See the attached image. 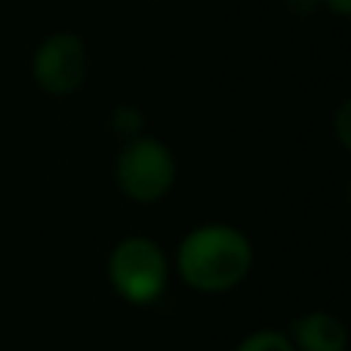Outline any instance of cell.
Wrapping results in <instances>:
<instances>
[{
	"label": "cell",
	"instance_id": "obj_4",
	"mask_svg": "<svg viewBox=\"0 0 351 351\" xmlns=\"http://www.w3.org/2000/svg\"><path fill=\"white\" fill-rule=\"evenodd\" d=\"M37 86L49 96H71L86 80V47L77 34L59 31L37 47L31 62Z\"/></svg>",
	"mask_w": 351,
	"mask_h": 351
},
{
	"label": "cell",
	"instance_id": "obj_1",
	"mask_svg": "<svg viewBox=\"0 0 351 351\" xmlns=\"http://www.w3.org/2000/svg\"><path fill=\"white\" fill-rule=\"evenodd\" d=\"M176 265L188 287L225 293L243 284L253 268V243L231 225H200L182 241Z\"/></svg>",
	"mask_w": 351,
	"mask_h": 351
},
{
	"label": "cell",
	"instance_id": "obj_9",
	"mask_svg": "<svg viewBox=\"0 0 351 351\" xmlns=\"http://www.w3.org/2000/svg\"><path fill=\"white\" fill-rule=\"evenodd\" d=\"M287 3H290L296 12H311V10H315L317 0H287Z\"/></svg>",
	"mask_w": 351,
	"mask_h": 351
},
{
	"label": "cell",
	"instance_id": "obj_5",
	"mask_svg": "<svg viewBox=\"0 0 351 351\" xmlns=\"http://www.w3.org/2000/svg\"><path fill=\"white\" fill-rule=\"evenodd\" d=\"M290 342L296 351H346L348 330L336 315L311 311V315L293 321Z\"/></svg>",
	"mask_w": 351,
	"mask_h": 351
},
{
	"label": "cell",
	"instance_id": "obj_3",
	"mask_svg": "<svg viewBox=\"0 0 351 351\" xmlns=\"http://www.w3.org/2000/svg\"><path fill=\"white\" fill-rule=\"evenodd\" d=\"M176 182V160L158 139H133L117 158V185L136 204H154Z\"/></svg>",
	"mask_w": 351,
	"mask_h": 351
},
{
	"label": "cell",
	"instance_id": "obj_7",
	"mask_svg": "<svg viewBox=\"0 0 351 351\" xmlns=\"http://www.w3.org/2000/svg\"><path fill=\"white\" fill-rule=\"evenodd\" d=\"M121 114H123V121H117V133H136V130L142 127V117H139V111H130V108H123Z\"/></svg>",
	"mask_w": 351,
	"mask_h": 351
},
{
	"label": "cell",
	"instance_id": "obj_6",
	"mask_svg": "<svg viewBox=\"0 0 351 351\" xmlns=\"http://www.w3.org/2000/svg\"><path fill=\"white\" fill-rule=\"evenodd\" d=\"M234 351H296V348H293L290 336L274 333V330H262V333L247 336Z\"/></svg>",
	"mask_w": 351,
	"mask_h": 351
},
{
	"label": "cell",
	"instance_id": "obj_2",
	"mask_svg": "<svg viewBox=\"0 0 351 351\" xmlns=\"http://www.w3.org/2000/svg\"><path fill=\"white\" fill-rule=\"evenodd\" d=\"M111 287L133 305H152L167 290V256L148 237H127L111 250L108 259Z\"/></svg>",
	"mask_w": 351,
	"mask_h": 351
},
{
	"label": "cell",
	"instance_id": "obj_8",
	"mask_svg": "<svg viewBox=\"0 0 351 351\" xmlns=\"http://www.w3.org/2000/svg\"><path fill=\"white\" fill-rule=\"evenodd\" d=\"M327 6L336 12V16H348L351 12V0H327Z\"/></svg>",
	"mask_w": 351,
	"mask_h": 351
}]
</instances>
